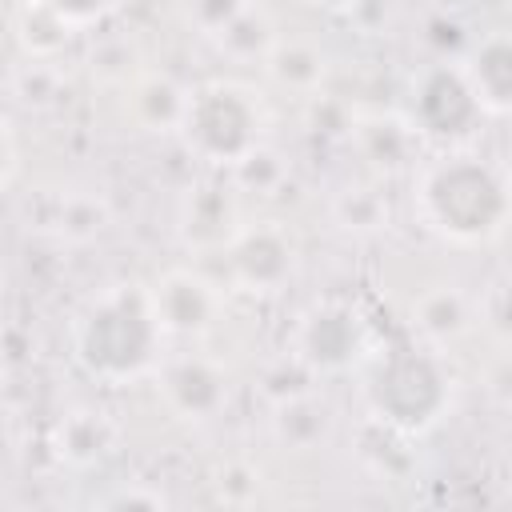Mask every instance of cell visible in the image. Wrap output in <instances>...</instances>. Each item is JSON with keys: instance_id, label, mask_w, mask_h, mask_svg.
Listing matches in <instances>:
<instances>
[{"instance_id": "1", "label": "cell", "mask_w": 512, "mask_h": 512, "mask_svg": "<svg viewBox=\"0 0 512 512\" xmlns=\"http://www.w3.org/2000/svg\"><path fill=\"white\" fill-rule=\"evenodd\" d=\"M416 212L452 244H488L512 220V180L476 152H448L420 172Z\"/></svg>"}, {"instance_id": "2", "label": "cell", "mask_w": 512, "mask_h": 512, "mask_svg": "<svg viewBox=\"0 0 512 512\" xmlns=\"http://www.w3.org/2000/svg\"><path fill=\"white\" fill-rule=\"evenodd\" d=\"M164 328L152 312L148 288H112L96 296L72 324V352L80 368L108 384L144 376L160 356Z\"/></svg>"}, {"instance_id": "3", "label": "cell", "mask_w": 512, "mask_h": 512, "mask_svg": "<svg viewBox=\"0 0 512 512\" xmlns=\"http://www.w3.org/2000/svg\"><path fill=\"white\" fill-rule=\"evenodd\" d=\"M264 128H268V108L260 92L240 80L200 84L196 92H188V108L180 120V136L188 152L216 168H236L252 152H260Z\"/></svg>"}, {"instance_id": "4", "label": "cell", "mask_w": 512, "mask_h": 512, "mask_svg": "<svg viewBox=\"0 0 512 512\" xmlns=\"http://www.w3.org/2000/svg\"><path fill=\"white\" fill-rule=\"evenodd\" d=\"M364 396L380 424L396 432H424L448 408V372L424 348H396L376 360Z\"/></svg>"}, {"instance_id": "5", "label": "cell", "mask_w": 512, "mask_h": 512, "mask_svg": "<svg viewBox=\"0 0 512 512\" xmlns=\"http://www.w3.org/2000/svg\"><path fill=\"white\" fill-rule=\"evenodd\" d=\"M484 120V104L476 100L464 64H428L412 80V128L416 136L460 144Z\"/></svg>"}, {"instance_id": "6", "label": "cell", "mask_w": 512, "mask_h": 512, "mask_svg": "<svg viewBox=\"0 0 512 512\" xmlns=\"http://www.w3.org/2000/svg\"><path fill=\"white\" fill-rule=\"evenodd\" d=\"M148 300H152V312H156L164 336H180V340H196V336L212 332V324L220 316V292H216V284H208L192 268L164 272L148 288Z\"/></svg>"}, {"instance_id": "7", "label": "cell", "mask_w": 512, "mask_h": 512, "mask_svg": "<svg viewBox=\"0 0 512 512\" xmlns=\"http://www.w3.org/2000/svg\"><path fill=\"white\" fill-rule=\"evenodd\" d=\"M364 352V324L348 304H320L296 332V356L316 372H344Z\"/></svg>"}, {"instance_id": "8", "label": "cell", "mask_w": 512, "mask_h": 512, "mask_svg": "<svg viewBox=\"0 0 512 512\" xmlns=\"http://www.w3.org/2000/svg\"><path fill=\"white\" fill-rule=\"evenodd\" d=\"M228 272L248 292H280L292 276V240L276 224L240 228L236 240L224 248Z\"/></svg>"}, {"instance_id": "9", "label": "cell", "mask_w": 512, "mask_h": 512, "mask_svg": "<svg viewBox=\"0 0 512 512\" xmlns=\"http://www.w3.org/2000/svg\"><path fill=\"white\" fill-rule=\"evenodd\" d=\"M240 232L236 200L220 184H200L188 188L180 204V240L196 252H224Z\"/></svg>"}, {"instance_id": "10", "label": "cell", "mask_w": 512, "mask_h": 512, "mask_svg": "<svg viewBox=\"0 0 512 512\" xmlns=\"http://www.w3.org/2000/svg\"><path fill=\"white\" fill-rule=\"evenodd\" d=\"M224 372L216 364H208L204 356H172L160 368V392L164 400L188 416V420H208L220 404H224Z\"/></svg>"}, {"instance_id": "11", "label": "cell", "mask_w": 512, "mask_h": 512, "mask_svg": "<svg viewBox=\"0 0 512 512\" xmlns=\"http://www.w3.org/2000/svg\"><path fill=\"white\" fill-rule=\"evenodd\" d=\"M464 76L484 112L512 116V32H488L464 60Z\"/></svg>"}, {"instance_id": "12", "label": "cell", "mask_w": 512, "mask_h": 512, "mask_svg": "<svg viewBox=\"0 0 512 512\" xmlns=\"http://www.w3.org/2000/svg\"><path fill=\"white\" fill-rule=\"evenodd\" d=\"M188 92L168 76H144L132 84V116L148 132H180Z\"/></svg>"}, {"instance_id": "13", "label": "cell", "mask_w": 512, "mask_h": 512, "mask_svg": "<svg viewBox=\"0 0 512 512\" xmlns=\"http://www.w3.org/2000/svg\"><path fill=\"white\" fill-rule=\"evenodd\" d=\"M264 68L288 92H312L324 80V56L304 40H276L264 56Z\"/></svg>"}, {"instance_id": "14", "label": "cell", "mask_w": 512, "mask_h": 512, "mask_svg": "<svg viewBox=\"0 0 512 512\" xmlns=\"http://www.w3.org/2000/svg\"><path fill=\"white\" fill-rule=\"evenodd\" d=\"M276 40H280V36H276L268 12L256 8V4H248V8H244V12L216 36L220 52H228L232 60H264V56L272 52Z\"/></svg>"}, {"instance_id": "15", "label": "cell", "mask_w": 512, "mask_h": 512, "mask_svg": "<svg viewBox=\"0 0 512 512\" xmlns=\"http://www.w3.org/2000/svg\"><path fill=\"white\" fill-rule=\"evenodd\" d=\"M16 36H20V44L32 56H48V52H56V48L68 44L72 24L60 20L52 8H44L40 0H24V8L16 12Z\"/></svg>"}, {"instance_id": "16", "label": "cell", "mask_w": 512, "mask_h": 512, "mask_svg": "<svg viewBox=\"0 0 512 512\" xmlns=\"http://www.w3.org/2000/svg\"><path fill=\"white\" fill-rule=\"evenodd\" d=\"M416 316H420V328L432 332V336H452V332L464 328V308H460V300L452 292L448 296L444 292L424 296L420 308H416Z\"/></svg>"}, {"instance_id": "17", "label": "cell", "mask_w": 512, "mask_h": 512, "mask_svg": "<svg viewBox=\"0 0 512 512\" xmlns=\"http://www.w3.org/2000/svg\"><path fill=\"white\" fill-rule=\"evenodd\" d=\"M248 4H252V0H188L184 8H188V20L200 28V36L216 40Z\"/></svg>"}, {"instance_id": "18", "label": "cell", "mask_w": 512, "mask_h": 512, "mask_svg": "<svg viewBox=\"0 0 512 512\" xmlns=\"http://www.w3.org/2000/svg\"><path fill=\"white\" fill-rule=\"evenodd\" d=\"M44 8H52L60 20H68L72 28H84L92 20H100L116 0H40Z\"/></svg>"}, {"instance_id": "19", "label": "cell", "mask_w": 512, "mask_h": 512, "mask_svg": "<svg viewBox=\"0 0 512 512\" xmlns=\"http://www.w3.org/2000/svg\"><path fill=\"white\" fill-rule=\"evenodd\" d=\"M308 4H316V8H324V12H348V8H356L360 0H308Z\"/></svg>"}]
</instances>
